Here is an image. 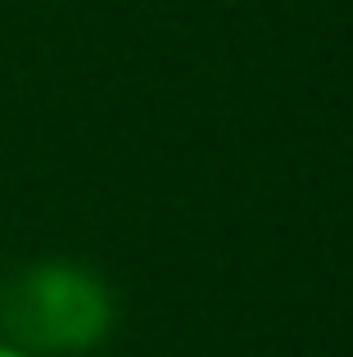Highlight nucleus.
<instances>
[{
  "label": "nucleus",
  "instance_id": "f257e3e1",
  "mask_svg": "<svg viewBox=\"0 0 353 357\" xmlns=\"http://www.w3.org/2000/svg\"><path fill=\"white\" fill-rule=\"evenodd\" d=\"M0 326L27 353H91L114 331V294L82 262L45 258L5 285Z\"/></svg>",
  "mask_w": 353,
  "mask_h": 357
},
{
  "label": "nucleus",
  "instance_id": "f03ea898",
  "mask_svg": "<svg viewBox=\"0 0 353 357\" xmlns=\"http://www.w3.org/2000/svg\"><path fill=\"white\" fill-rule=\"evenodd\" d=\"M0 357H32V353H27V349H18V344H0Z\"/></svg>",
  "mask_w": 353,
  "mask_h": 357
}]
</instances>
